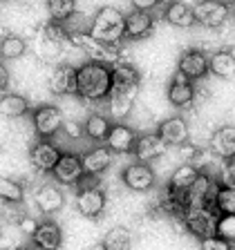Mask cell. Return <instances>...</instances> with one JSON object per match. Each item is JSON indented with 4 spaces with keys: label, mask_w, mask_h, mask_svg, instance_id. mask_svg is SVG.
Returning <instances> with one entry per match:
<instances>
[{
    "label": "cell",
    "mask_w": 235,
    "mask_h": 250,
    "mask_svg": "<svg viewBox=\"0 0 235 250\" xmlns=\"http://www.w3.org/2000/svg\"><path fill=\"white\" fill-rule=\"evenodd\" d=\"M141 85V74L130 62H115L112 65V92L108 96L110 114L117 121H123L130 114L137 101V92Z\"/></svg>",
    "instance_id": "cell-1"
},
{
    "label": "cell",
    "mask_w": 235,
    "mask_h": 250,
    "mask_svg": "<svg viewBox=\"0 0 235 250\" xmlns=\"http://www.w3.org/2000/svg\"><path fill=\"white\" fill-rule=\"evenodd\" d=\"M112 92V67L108 62L90 61L76 67V94L90 103L108 101Z\"/></svg>",
    "instance_id": "cell-2"
},
{
    "label": "cell",
    "mask_w": 235,
    "mask_h": 250,
    "mask_svg": "<svg viewBox=\"0 0 235 250\" xmlns=\"http://www.w3.org/2000/svg\"><path fill=\"white\" fill-rule=\"evenodd\" d=\"M88 34L92 38L101 42H108V45H119L121 38L125 36V16L121 14L117 7H101L94 18L90 21Z\"/></svg>",
    "instance_id": "cell-3"
},
{
    "label": "cell",
    "mask_w": 235,
    "mask_h": 250,
    "mask_svg": "<svg viewBox=\"0 0 235 250\" xmlns=\"http://www.w3.org/2000/svg\"><path fill=\"white\" fill-rule=\"evenodd\" d=\"M81 186H78V194H76V210L83 217H99L105 210V203H108V197H105V190L96 183V179L92 174H83L81 179Z\"/></svg>",
    "instance_id": "cell-4"
},
{
    "label": "cell",
    "mask_w": 235,
    "mask_h": 250,
    "mask_svg": "<svg viewBox=\"0 0 235 250\" xmlns=\"http://www.w3.org/2000/svg\"><path fill=\"white\" fill-rule=\"evenodd\" d=\"M217 188H219L217 179L211 177L209 172L199 170V174L195 177V181L190 183V188L184 194V210L186 208H211L215 201Z\"/></svg>",
    "instance_id": "cell-5"
},
{
    "label": "cell",
    "mask_w": 235,
    "mask_h": 250,
    "mask_svg": "<svg viewBox=\"0 0 235 250\" xmlns=\"http://www.w3.org/2000/svg\"><path fill=\"white\" fill-rule=\"evenodd\" d=\"M217 217L219 214L213 212L211 208H186L182 212V221L186 230L193 237H197L199 241L217 234Z\"/></svg>",
    "instance_id": "cell-6"
},
{
    "label": "cell",
    "mask_w": 235,
    "mask_h": 250,
    "mask_svg": "<svg viewBox=\"0 0 235 250\" xmlns=\"http://www.w3.org/2000/svg\"><path fill=\"white\" fill-rule=\"evenodd\" d=\"M31 121H34V130H36V134L41 139H52L63 130L65 116H63L61 107H56L52 103H43L34 109Z\"/></svg>",
    "instance_id": "cell-7"
},
{
    "label": "cell",
    "mask_w": 235,
    "mask_h": 250,
    "mask_svg": "<svg viewBox=\"0 0 235 250\" xmlns=\"http://www.w3.org/2000/svg\"><path fill=\"white\" fill-rule=\"evenodd\" d=\"M195 22H199L206 29H219L222 25H226L229 21V5L222 0H199L193 7Z\"/></svg>",
    "instance_id": "cell-8"
},
{
    "label": "cell",
    "mask_w": 235,
    "mask_h": 250,
    "mask_svg": "<svg viewBox=\"0 0 235 250\" xmlns=\"http://www.w3.org/2000/svg\"><path fill=\"white\" fill-rule=\"evenodd\" d=\"M72 42L78 45L83 52H88V56L92 61L99 62H115L117 56H119V45H108V42H101L96 38H92L88 31H76L72 34Z\"/></svg>",
    "instance_id": "cell-9"
},
{
    "label": "cell",
    "mask_w": 235,
    "mask_h": 250,
    "mask_svg": "<svg viewBox=\"0 0 235 250\" xmlns=\"http://www.w3.org/2000/svg\"><path fill=\"white\" fill-rule=\"evenodd\" d=\"M121 181H123L125 188H130L132 192H148L155 186L157 174L148 163L139 161V163H130L125 167L123 174H121Z\"/></svg>",
    "instance_id": "cell-10"
},
{
    "label": "cell",
    "mask_w": 235,
    "mask_h": 250,
    "mask_svg": "<svg viewBox=\"0 0 235 250\" xmlns=\"http://www.w3.org/2000/svg\"><path fill=\"white\" fill-rule=\"evenodd\" d=\"M157 134H159V139H162L168 147H179V146H186L188 143V139H190V127H188L186 119H182V116H170V119L159 123Z\"/></svg>",
    "instance_id": "cell-11"
},
{
    "label": "cell",
    "mask_w": 235,
    "mask_h": 250,
    "mask_svg": "<svg viewBox=\"0 0 235 250\" xmlns=\"http://www.w3.org/2000/svg\"><path fill=\"white\" fill-rule=\"evenodd\" d=\"M61 154L63 152L58 150V146H54L49 139H41L38 143H34L29 147V163L38 172H52L58 159H61Z\"/></svg>",
    "instance_id": "cell-12"
},
{
    "label": "cell",
    "mask_w": 235,
    "mask_h": 250,
    "mask_svg": "<svg viewBox=\"0 0 235 250\" xmlns=\"http://www.w3.org/2000/svg\"><path fill=\"white\" fill-rule=\"evenodd\" d=\"M52 174L58 183H63V186H76L85 174L81 156L78 154H65V152H63L61 159H58V163L54 166Z\"/></svg>",
    "instance_id": "cell-13"
},
{
    "label": "cell",
    "mask_w": 235,
    "mask_h": 250,
    "mask_svg": "<svg viewBox=\"0 0 235 250\" xmlns=\"http://www.w3.org/2000/svg\"><path fill=\"white\" fill-rule=\"evenodd\" d=\"M166 96L170 101V105H175V107H188L195 101V81L177 69V74L168 83Z\"/></svg>",
    "instance_id": "cell-14"
},
{
    "label": "cell",
    "mask_w": 235,
    "mask_h": 250,
    "mask_svg": "<svg viewBox=\"0 0 235 250\" xmlns=\"http://www.w3.org/2000/svg\"><path fill=\"white\" fill-rule=\"evenodd\" d=\"M135 143H137V132L132 130L130 125L125 123H112V127H110V134L108 139H105V146L110 147L112 152H117V154H130L132 150H135Z\"/></svg>",
    "instance_id": "cell-15"
},
{
    "label": "cell",
    "mask_w": 235,
    "mask_h": 250,
    "mask_svg": "<svg viewBox=\"0 0 235 250\" xmlns=\"http://www.w3.org/2000/svg\"><path fill=\"white\" fill-rule=\"evenodd\" d=\"M177 69L182 74H186L188 78L199 81L209 74V54L202 52V49H186V52L179 56Z\"/></svg>",
    "instance_id": "cell-16"
},
{
    "label": "cell",
    "mask_w": 235,
    "mask_h": 250,
    "mask_svg": "<svg viewBox=\"0 0 235 250\" xmlns=\"http://www.w3.org/2000/svg\"><path fill=\"white\" fill-rule=\"evenodd\" d=\"M34 201L43 214H56L65 206V194L56 183H43L34 194Z\"/></svg>",
    "instance_id": "cell-17"
},
{
    "label": "cell",
    "mask_w": 235,
    "mask_h": 250,
    "mask_svg": "<svg viewBox=\"0 0 235 250\" xmlns=\"http://www.w3.org/2000/svg\"><path fill=\"white\" fill-rule=\"evenodd\" d=\"M166 143L159 139V134H141L137 136V143H135V150L132 154L137 156V161H143V163H152L157 161L159 156H164L166 152Z\"/></svg>",
    "instance_id": "cell-18"
},
{
    "label": "cell",
    "mask_w": 235,
    "mask_h": 250,
    "mask_svg": "<svg viewBox=\"0 0 235 250\" xmlns=\"http://www.w3.org/2000/svg\"><path fill=\"white\" fill-rule=\"evenodd\" d=\"M209 150L217 159H229L235 156V127L233 125H222L211 134Z\"/></svg>",
    "instance_id": "cell-19"
},
{
    "label": "cell",
    "mask_w": 235,
    "mask_h": 250,
    "mask_svg": "<svg viewBox=\"0 0 235 250\" xmlns=\"http://www.w3.org/2000/svg\"><path fill=\"white\" fill-rule=\"evenodd\" d=\"M63 244V230L54 221H38L36 230L31 232V246L41 250H54Z\"/></svg>",
    "instance_id": "cell-20"
},
{
    "label": "cell",
    "mask_w": 235,
    "mask_h": 250,
    "mask_svg": "<svg viewBox=\"0 0 235 250\" xmlns=\"http://www.w3.org/2000/svg\"><path fill=\"white\" fill-rule=\"evenodd\" d=\"M155 27V18L150 16V11L132 9L130 14H125V36L132 41H141L152 34Z\"/></svg>",
    "instance_id": "cell-21"
},
{
    "label": "cell",
    "mask_w": 235,
    "mask_h": 250,
    "mask_svg": "<svg viewBox=\"0 0 235 250\" xmlns=\"http://www.w3.org/2000/svg\"><path fill=\"white\" fill-rule=\"evenodd\" d=\"M49 89L58 96H68V94H76V67L63 62L49 76Z\"/></svg>",
    "instance_id": "cell-22"
},
{
    "label": "cell",
    "mask_w": 235,
    "mask_h": 250,
    "mask_svg": "<svg viewBox=\"0 0 235 250\" xmlns=\"http://www.w3.org/2000/svg\"><path fill=\"white\" fill-rule=\"evenodd\" d=\"M81 161H83L85 174L99 177V174H103L110 167V163H112V150H110L108 146H96V147H92V150L83 152Z\"/></svg>",
    "instance_id": "cell-23"
},
{
    "label": "cell",
    "mask_w": 235,
    "mask_h": 250,
    "mask_svg": "<svg viewBox=\"0 0 235 250\" xmlns=\"http://www.w3.org/2000/svg\"><path fill=\"white\" fill-rule=\"evenodd\" d=\"M209 72L217 78H233L235 76V52L233 49H217L209 56Z\"/></svg>",
    "instance_id": "cell-24"
},
{
    "label": "cell",
    "mask_w": 235,
    "mask_h": 250,
    "mask_svg": "<svg viewBox=\"0 0 235 250\" xmlns=\"http://www.w3.org/2000/svg\"><path fill=\"white\" fill-rule=\"evenodd\" d=\"M166 21L170 22L172 27H179V29H188V27L195 25V14L193 7L188 2H182V0H172L166 7Z\"/></svg>",
    "instance_id": "cell-25"
},
{
    "label": "cell",
    "mask_w": 235,
    "mask_h": 250,
    "mask_svg": "<svg viewBox=\"0 0 235 250\" xmlns=\"http://www.w3.org/2000/svg\"><path fill=\"white\" fill-rule=\"evenodd\" d=\"M29 112V101L23 94H5L0 99V114L5 119H21Z\"/></svg>",
    "instance_id": "cell-26"
},
{
    "label": "cell",
    "mask_w": 235,
    "mask_h": 250,
    "mask_svg": "<svg viewBox=\"0 0 235 250\" xmlns=\"http://www.w3.org/2000/svg\"><path fill=\"white\" fill-rule=\"evenodd\" d=\"M110 127H112V123H110V119L103 116V114H90L83 123L85 136L92 139V141H96V143H103V141L108 139Z\"/></svg>",
    "instance_id": "cell-27"
},
{
    "label": "cell",
    "mask_w": 235,
    "mask_h": 250,
    "mask_svg": "<svg viewBox=\"0 0 235 250\" xmlns=\"http://www.w3.org/2000/svg\"><path fill=\"white\" fill-rule=\"evenodd\" d=\"M132 246V234L125 226H115L105 232L103 241H101V248L105 250H125Z\"/></svg>",
    "instance_id": "cell-28"
},
{
    "label": "cell",
    "mask_w": 235,
    "mask_h": 250,
    "mask_svg": "<svg viewBox=\"0 0 235 250\" xmlns=\"http://www.w3.org/2000/svg\"><path fill=\"white\" fill-rule=\"evenodd\" d=\"M25 52H27V42L21 36H16V34H7L0 41V56L5 61H16V58L25 56Z\"/></svg>",
    "instance_id": "cell-29"
},
{
    "label": "cell",
    "mask_w": 235,
    "mask_h": 250,
    "mask_svg": "<svg viewBox=\"0 0 235 250\" xmlns=\"http://www.w3.org/2000/svg\"><path fill=\"white\" fill-rule=\"evenodd\" d=\"M213 208L217 210V214H235V188L219 186L215 192Z\"/></svg>",
    "instance_id": "cell-30"
},
{
    "label": "cell",
    "mask_w": 235,
    "mask_h": 250,
    "mask_svg": "<svg viewBox=\"0 0 235 250\" xmlns=\"http://www.w3.org/2000/svg\"><path fill=\"white\" fill-rule=\"evenodd\" d=\"M25 197V190L18 181L9 177H0V201L5 203H21Z\"/></svg>",
    "instance_id": "cell-31"
},
{
    "label": "cell",
    "mask_w": 235,
    "mask_h": 250,
    "mask_svg": "<svg viewBox=\"0 0 235 250\" xmlns=\"http://www.w3.org/2000/svg\"><path fill=\"white\" fill-rule=\"evenodd\" d=\"M47 11L52 16V21L63 22L76 11V0H47Z\"/></svg>",
    "instance_id": "cell-32"
},
{
    "label": "cell",
    "mask_w": 235,
    "mask_h": 250,
    "mask_svg": "<svg viewBox=\"0 0 235 250\" xmlns=\"http://www.w3.org/2000/svg\"><path fill=\"white\" fill-rule=\"evenodd\" d=\"M217 234L229 244L235 246V214H219L217 217Z\"/></svg>",
    "instance_id": "cell-33"
},
{
    "label": "cell",
    "mask_w": 235,
    "mask_h": 250,
    "mask_svg": "<svg viewBox=\"0 0 235 250\" xmlns=\"http://www.w3.org/2000/svg\"><path fill=\"white\" fill-rule=\"evenodd\" d=\"M222 167H219L217 181L219 186L224 188H235V156H229V159H222Z\"/></svg>",
    "instance_id": "cell-34"
},
{
    "label": "cell",
    "mask_w": 235,
    "mask_h": 250,
    "mask_svg": "<svg viewBox=\"0 0 235 250\" xmlns=\"http://www.w3.org/2000/svg\"><path fill=\"white\" fill-rule=\"evenodd\" d=\"M63 132H65V136L72 141L81 139V136L85 134L83 123H78V121H63Z\"/></svg>",
    "instance_id": "cell-35"
},
{
    "label": "cell",
    "mask_w": 235,
    "mask_h": 250,
    "mask_svg": "<svg viewBox=\"0 0 235 250\" xmlns=\"http://www.w3.org/2000/svg\"><path fill=\"white\" fill-rule=\"evenodd\" d=\"M202 248H211V250H229L233 248V244H229L226 239H222L219 234H213V237H206V239H202Z\"/></svg>",
    "instance_id": "cell-36"
},
{
    "label": "cell",
    "mask_w": 235,
    "mask_h": 250,
    "mask_svg": "<svg viewBox=\"0 0 235 250\" xmlns=\"http://www.w3.org/2000/svg\"><path fill=\"white\" fill-rule=\"evenodd\" d=\"M162 0H130L132 9H141V11H152Z\"/></svg>",
    "instance_id": "cell-37"
},
{
    "label": "cell",
    "mask_w": 235,
    "mask_h": 250,
    "mask_svg": "<svg viewBox=\"0 0 235 250\" xmlns=\"http://www.w3.org/2000/svg\"><path fill=\"white\" fill-rule=\"evenodd\" d=\"M9 85V69H7L5 62H0V92Z\"/></svg>",
    "instance_id": "cell-38"
},
{
    "label": "cell",
    "mask_w": 235,
    "mask_h": 250,
    "mask_svg": "<svg viewBox=\"0 0 235 250\" xmlns=\"http://www.w3.org/2000/svg\"><path fill=\"white\" fill-rule=\"evenodd\" d=\"M36 221H34V219H29V217H25V219H23V221H21V228H23V232H25V234H31V232H34V230H36Z\"/></svg>",
    "instance_id": "cell-39"
},
{
    "label": "cell",
    "mask_w": 235,
    "mask_h": 250,
    "mask_svg": "<svg viewBox=\"0 0 235 250\" xmlns=\"http://www.w3.org/2000/svg\"><path fill=\"white\" fill-rule=\"evenodd\" d=\"M164 2H172V0H164Z\"/></svg>",
    "instance_id": "cell-40"
},
{
    "label": "cell",
    "mask_w": 235,
    "mask_h": 250,
    "mask_svg": "<svg viewBox=\"0 0 235 250\" xmlns=\"http://www.w3.org/2000/svg\"><path fill=\"white\" fill-rule=\"evenodd\" d=\"M0 232H2V226H0Z\"/></svg>",
    "instance_id": "cell-41"
},
{
    "label": "cell",
    "mask_w": 235,
    "mask_h": 250,
    "mask_svg": "<svg viewBox=\"0 0 235 250\" xmlns=\"http://www.w3.org/2000/svg\"><path fill=\"white\" fill-rule=\"evenodd\" d=\"M0 2H5V0H0Z\"/></svg>",
    "instance_id": "cell-42"
}]
</instances>
